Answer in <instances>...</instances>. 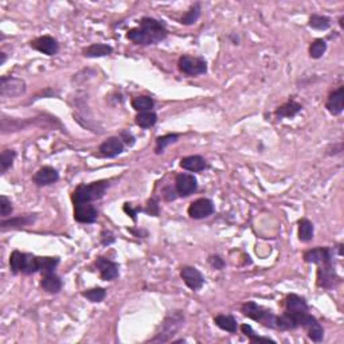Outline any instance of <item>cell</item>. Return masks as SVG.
I'll use <instances>...</instances> for the list:
<instances>
[{
	"instance_id": "6da1fadb",
	"label": "cell",
	"mask_w": 344,
	"mask_h": 344,
	"mask_svg": "<svg viewBox=\"0 0 344 344\" xmlns=\"http://www.w3.org/2000/svg\"><path fill=\"white\" fill-rule=\"evenodd\" d=\"M167 36V30L164 24L153 18H143L140 20V27L132 28L127 34V38L133 43L148 46L156 44Z\"/></svg>"
},
{
	"instance_id": "7a4b0ae2",
	"label": "cell",
	"mask_w": 344,
	"mask_h": 344,
	"mask_svg": "<svg viewBox=\"0 0 344 344\" xmlns=\"http://www.w3.org/2000/svg\"><path fill=\"white\" fill-rule=\"evenodd\" d=\"M109 183L105 180L94 182L90 184H81L73 192V202L74 203H90L92 200L101 199L108 190Z\"/></svg>"
},
{
	"instance_id": "3957f363",
	"label": "cell",
	"mask_w": 344,
	"mask_h": 344,
	"mask_svg": "<svg viewBox=\"0 0 344 344\" xmlns=\"http://www.w3.org/2000/svg\"><path fill=\"white\" fill-rule=\"evenodd\" d=\"M242 312H244L245 316H248L252 320L260 321V323H262V324L269 327V328H276L277 316H274L270 311H266L261 305L256 304L253 301L245 303L242 305Z\"/></svg>"
},
{
	"instance_id": "277c9868",
	"label": "cell",
	"mask_w": 344,
	"mask_h": 344,
	"mask_svg": "<svg viewBox=\"0 0 344 344\" xmlns=\"http://www.w3.org/2000/svg\"><path fill=\"white\" fill-rule=\"evenodd\" d=\"M178 66H179L180 72L188 77L200 76V74H204V73L207 72V64L200 56H180Z\"/></svg>"
},
{
	"instance_id": "5b68a950",
	"label": "cell",
	"mask_w": 344,
	"mask_h": 344,
	"mask_svg": "<svg viewBox=\"0 0 344 344\" xmlns=\"http://www.w3.org/2000/svg\"><path fill=\"white\" fill-rule=\"evenodd\" d=\"M184 317L180 312H175L174 315L168 316L161 325V331L156 335V337L152 341H167L171 336H174L176 331L183 325Z\"/></svg>"
},
{
	"instance_id": "8992f818",
	"label": "cell",
	"mask_w": 344,
	"mask_h": 344,
	"mask_svg": "<svg viewBox=\"0 0 344 344\" xmlns=\"http://www.w3.org/2000/svg\"><path fill=\"white\" fill-rule=\"evenodd\" d=\"M285 312L295 317L299 325H300L303 316L305 313H308V305H307L303 297L297 296V295H289L285 299Z\"/></svg>"
},
{
	"instance_id": "52a82bcc",
	"label": "cell",
	"mask_w": 344,
	"mask_h": 344,
	"mask_svg": "<svg viewBox=\"0 0 344 344\" xmlns=\"http://www.w3.org/2000/svg\"><path fill=\"white\" fill-rule=\"evenodd\" d=\"M26 92L24 81L14 77H2L0 80V94L3 97H19Z\"/></svg>"
},
{
	"instance_id": "ba28073f",
	"label": "cell",
	"mask_w": 344,
	"mask_h": 344,
	"mask_svg": "<svg viewBox=\"0 0 344 344\" xmlns=\"http://www.w3.org/2000/svg\"><path fill=\"white\" fill-rule=\"evenodd\" d=\"M340 282V278L331 264H323L317 269V285L324 289H331Z\"/></svg>"
},
{
	"instance_id": "9c48e42d",
	"label": "cell",
	"mask_w": 344,
	"mask_h": 344,
	"mask_svg": "<svg viewBox=\"0 0 344 344\" xmlns=\"http://www.w3.org/2000/svg\"><path fill=\"white\" fill-rule=\"evenodd\" d=\"M175 188L179 196H190L198 190V180L190 174H179L175 179Z\"/></svg>"
},
{
	"instance_id": "30bf717a",
	"label": "cell",
	"mask_w": 344,
	"mask_h": 344,
	"mask_svg": "<svg viewBox=\"0 0 344 344\" xmlns=\"http://www.w3.org/2000/svg\"><path fill=\"white\" fill-rule=\"evenodd\" d=\"M301 327H304L307 333H308L309 339L312 341H316V343H320L324 337V329L321 327V324L319 321L309 313H305L303 319L300 321Z\"/></svg>"
},
{
	"instance_id": "8fae6325",
	"label": "cell",
	"mask_w": 344,
	"mask_h": 344,
	"mask_svg": "<svg viewBox=\"0 0 344 344\" xmlns=\"http://www.w3.org/2000/svg\"><path fill=\"white\" fill-rule=\"evenodd\" d=\"M214 212V203L210 199L206 198H200L192 202L188 207V215L194 218V219H203L207 218Z\"/></svg>"
},
{
	"instance_id": "7c38bea8",
	"label": "cell",
	"mask_w": 344,
	"mask_h": 344,
	"mask_svg": "<svg viewBox=\"0 0 344 344\" xmlns=\"http://www.w3.org/2000/svg\"><path fill=\"white\" fill-rule=\"evenodd\" d=\"M98 211L90 203H74V219L81 223L96 222Z\"/></svg>"
},
{
	"instance_id": "4fadbf2b",
	"label": "cell",
	"mask_w": 344,
	"mask_h": 344,
	"mask_svg": "<svg viewBox=\"0 0 344 344\" xmlns=\"http://www.w3.org/2000/svg\"><path fill=\"white\" fill-rule=\"evenodd\" d=\"M180 276L183 278L184 284L187 285L190 289H192V291H199L204 284V278L202 276V273L196 268H192V266H184V268H182Z\"/></svg>"
},
{
	"instance_id": "5bb4252c",
	"label": "cell",
	"mask_w": 344,
	"mask_h": 344,
	"mask_svg": "<svg viewBox=\"0 0 344 344\" xmlns=\"http://www.w3.org/2000/svg\"><path fill=\"white\" fill-rule=\"evenodd\" d=\"M31 47L38 50V51L43 52L46 55H55L58 50H60L58 42L50 35H43L34 39L31 42Z\"/></svg>"
},
{
	"instance_id": "9a60e30c",
	"label": "cell",
	"mask_w": 344,
	"mask_h": 344,
	"mask_svg": "<svg viewBox=\"0 0 344 344\" xmlns=\"http://www.w3.org/2000/svg\"><path fill=\"white\" fill-rule=\"evenodd\" d=\"M304 261L308 264H331L332 262V254L328 248H316L311 249L304 253Z\"/></svg>"
},
{
	"instance_id": "2e32d148",
	"label": "cell",
	"mask_w": 344,
	"mask_h": 344,
	"mask_svg": "<svg viewBox=\"0 0 344 344\" xmlns=\"http://www.w3.org/2000/svg\"><path fill=\"white\" fill-rule=\"evenodd\" d=\"M96 266L100 270L102 280L112 281L119 276V265L116 262H113V261L108 260V258H104V257L97 258Z\"/></svg>"
},
{
	"instance_id": "e0dca14e",
	"label": "cell",
	"mask_w": 344,
	"mask_h": 344,
	"mask_svg": "<svg viewBox=\"0 0 344 344\" xmlns=\"http://www.w3.org/2000/svg\"><path fill=\"white\" fill-rule=\"evenodd\" d=\"M124 151V143L120 137H109L100 145V153L106 157H116Z\"/></svg>"
},
{
	"instance_id": "ac0fdd59",
	"label": "cell",
	"mask_w": 344,
	"mask_h": 344,
	"mask_svg": "<svg viewBox=\"0 0 344 344\" xmlns=\"http://www.w3.org/2000/svg\"><path fill=\"white\" fill-rule=\"evenodd\" d=\"M325 108L328 110L331 114L333 116H337L343 112L344 109V88L340 86L339 89H336L335 92L331 93L328 97V101L325 104Z\"/></svg>"
},
{
	"instance_id": "d6986e66",
	"label": "cell",
	"mask_w": 344,
	"mask_h": 344,
	"mask_svg": "<svg viewBox=\"0 0 344 344\" xmlns=\"http://www.w3.org/2000/svg\"><path fill=\"white\" fill-rule=\"evenodd\" d=\"M58 179H60L58 171L55 168H52V167H42V168L36 171V174L32 178L34 183L36 186H39V187L55 183Z\"/></svg>"
},
{
	"instance_id": "ffe728a7",
	"label": "cell",
	"mask_w": 344,
	"mask_h": 344,
	"mask_svg": "<svg viewBox=\"0 0 344 344\" xmlns=\"http://www.w3.org/2000/svg\"><path fill=\"white\" fill-rule=\"evenodd\" d=\"M180 167L187 171L200 172L206 168V160L199 155H192V156L183 157L180 160Z\"/></svg>"
},
{
	"instance_id": "44dd1931",
	"label": "cell",
	"mask_w": 344,
	"mask_h": 344,
	"mask_svg": "<svg viewBox=\"0 0 344 344\" xmlns=\"http://www.w3.org/2000/svg\"><path fill=\"white\" fill-rule=\"evenodd\" d=\"M40 286L47 293H58L62 288V281L54 273H48V274H43L42 277Z\"/></svg>"
},
{
	"instance_id": "7402d4cb",
	"label": "cell",
	"mask_w": 344,
	"mask_h": 344,
	"mask_svg": "<svg viewBox=\"0 0 344 344\" xmlns=\"http://www.w3.org/2000/svg\"><path fill=\"white\" fill-rule=\"evenodd\" d=\"M113 48L109 44L94 43L84 50V55L88 58H97V56H106L112 54Z\"/></svg>"
},
{
	"instance_id": "603a6c76",
	"label": "cell",
	"mask_w": 344,
	"mask_h": 344,
	"mask_svg": "<svg viewBox=\"0 0 344 344\" xmlns=\"http://www.w3.org/2000/svg\"><path fill=\"white\" fill-rule=\"evenodd\" d=\"M301 109H303V106H301L299 102H296V101H288L286 104L281 105L280 108L277 109L276 110V116L277 117H295L297 114V113L300 112Z\"/></svg>"
},
{
	"instance_id": "cb8c5ba5",
	"label": "cell",
	"mask_w": 344,
	"mask_h": 344,
	"mask_svg": "<svg viewBox=\"0 0 344 344\" xmlns=\"http://www.w3.org/2000/svg\"><path fill=\"white\" fill-rule=\"evenodd\" d=\"M214 323H215L220 329L227 331L230 333H236L238 325H237L236 319L233 316H227V315H218L214 317Z\"/></svg>"
},
{
	"instance_id": "d4e9b609",
	"label": "cell",
	"mask_w": 344,
	"mask_h": 344,
	"mask_svg": "<svg viewBox=\"0 0 344 344\" xmlns=\"http://www.w3.org/2000/svg\"><path fill=\"white\" fill-rule=\"evenodd\" d=\"M60 264V260L56 257H38V272L42 274L54 273V269Z\"/></svg>"
},
{
	"instance_id": "484cf974",
	"label": "cell",
	"mask_w": 344,
	"mask_h": 344,
	"mask_svg": "<svg viewBox=\"0 0 344 344\" xmlns=\"http://www.w3.org/2000/svg\"><path fill=\"white\" fill-rule=\"evenodd\" d=\"M313 238V224L311 220L303 219L299 220V240L301 242H309Z\"/></svg>"
},
{
	"instance_id": "4316f807",
	"label": "cell",
	"mask_w": 344,
	"mask_h": 344,
	"mask_svg": "<svg viewBox=\"0 0 344 344\" xmlns=\"http://www.w3.org/2000/svg\"><path fill=\"white\" fill-rule=\"evenodd\" d=\"M34 220H35V216L31 215L18 216V218L3 220V222H2V228L6 230V228L8 227H24V226H28V224L34 223Z\"/></svg>"
},
{
	"instance_id": "83f0119b",
	"label": "cell",
	"mask_w": 344,
	"mask_h": 344,
	"mask_svg": "<svg viewBox=\"0 0 344 344\" xmlns=\"http://www.w3.org/2000/svg\"><path fill=\"white\" fill-rule=\"evenodd\" d=\"M24 261H26V254L24 253H20L19 250L12 252L11 257H10V268H11V272L14 274L23 272Z\"/></svg>"
},
{
	"instance_id": "f1b7e54d",
	"label": "cell",
	"mask_w": 344,
	"mask_h": 344,
	"mask_svg": "<svg viewBox=\"0 0 344 344\" xmlns=\"http://www.w3.org/2000/svg\"><path fill=\"white\" fill-rule=\"evenodd\" d=\"M132 106L137 112H147V110H152L155 102L148 96H137L132 100Z\"/></svg>"
},
{
	"instance_id": "f546056e",
	"label": "cell",
	"mask_w": 344,
	"mask_h": 344,
	"mask_svg": "<svg viewBox=\"0 0 344 344\" xmlns=\"http://www.w3.org/2000/svg\"><path fill=\"white\" fill-rule=\"evenodd\" d=\"M157 116L156 113L152 110H147V112H139L136 116V124L141 128H149L152 125L156 124Z\"/></svg>"
},
{
	"instance_id": "4dcf8cb0",
	"label": "cell",
	"mask_w": 344,
	"mask_h": 344,
	"mask_svg": "<svg viewBox=\"0 0 344 344\" xmlns=\"http://www.w3.org/2000/svg\"><path fill=\"white\" fill-rule=\"evenodd\" d=\"M178 139H179V135H176V133H169V135H165V136L157 137L155 153H157V155H159V153H163L164 152V149L167 148L168 145L176 143Z\"/></svg>"
},
{
	"instance_id": "1f68e13d",
	"label": "cell",
	"mask_w": 344,
	"mask_h": 344,
	"mask_svg": "<svg viewBox=\"0 0 344 344\" xmlns=\"http://www.w3.org/2000/svg\"><path fill=\"white\" fill-rule=\"evenodd\" d=\"M331 26V19L323 15H312L309 18V27L313 30H327Z\"/></svg>"
},
{
	"instance_id": "d6a6232c",
	"label": "cell",
	"mask_w": 344,
	"mask_h": 344,
	"mask_svg": "<svg viewBox=\"0 0 344 344\" xmlns=\"http://www.w3.org/2000/svg\"><path fill=\"white\" fill-rule=\"evenodd\" d=\"M325 51H327V43L323 39L313 40L311 46H309V55L315 58V60L321 58V56L324 55Z\"/></svg>"
},
{
	"instance_id": "836d02e7",
	"label": "cell",
	"mask_w": 344,
	"mask_h": 344,
	"mask_svg": "<svg viewBox=\"0 0 344 344\" xmlns=\"http://www.w3.org/2000/svg\"><path fill=\"white\" fill-rule=\"evenodd\" d=\"M199 16H200V4L196 3V4H194V6H192V7L186 12V15L182 18V23L187 24V26L194 24L196 20L199 19Z\"/></svg>"
},
{
	"instance_id": "e575fe53",
	"label": "cell",
	"mask_w": 344,
	"mask_h": 344,
	"mask_svg": "<svg viewBox=\"0 0 344 344\" xmlns=\"http://www.w3.org/2000/svg\"><path fill=\"white\" fill-rule=\"evenodd\" d=\"M15 156V151H12V149H6V151L2 152V155H0V168H2V174H4V172L11 167Z\"/></svg>"
},
{
	"instance_id": "d590c367",
	"label": "cell",
	"mask_w": 344,
	"mask_h": 344,
	"mask_svg": "<svg viewBox=\"0 0 344 344\" xmlns=\"http://www.w3.org/2000/svg\"><path fill=\"white\" fill-rule=\"evenodd\" d=\"M82 296L86 297L89 301L92 303H101L104 300L105 296H106V292H105L104 288H93V289H88L82 293Z\"/></svg>"
},
{
	"instance_id": "8d00e7d4",
	"label": "cell",
	"mask_w": 344,
	"mask_h": 344,
	"mask_svg": "<svg viewBox=\"0 0 344 344\" xmlns=\"http://www.w3.org/2000/svg\"><path fill=\"white\" fill-rule=\"evenodd\" d=\"M241 331L245 333V336L249 337V340L253 341V343H258V341H266V343H274V340H272V339H269V337H262V336H258L254 331H253V328L250 327L249 324H242L241 325Z\"/></svg>"
},
{
	"instance_id": "74e56055",
	"label": "cell",
	"mask_w": 344,
	"mask_h": 344,
	"mask_svg": "<svg viewBox=\"0 0 344 344\" xmlns=\"http://www.w3.org/2000/svg\"><path fill=\"white\" fill-rule=\"evenodd\" d=\"M38 272V257L32 256V254H26V261H24V274H32V273Z\"/></svg>"
},
{
	"instance_id": "f35d334b",
	"label": "cell",
	"mask_w": 344,
	"mask_h": 344,
	"mask_svg": "<svg viewBox=\"0 0 344 344\" xmlns=\"http://www.w3.org/2000/svg\"><path fill=\"white\" fill-rule=\"evenodd\" d=\"M11 212H12L11 202H10L4 195L0 196V214H2V216L6 218V216L11 215Z\"/></svg>"
},
{
	"instance_id": "ab89813d",
	"label": "cell",
	"mask_w": 344,
	"mask_h": 344,
	"mask_svg": "<svg viewBox=\"0 0 344 344\" xmlns=\"http://www.w3.org/2000/svg\"><path fill=\"white\" fill-rule=\"evenodd\" d=\"M145 212H148L149 215H159V200L152 198L151 200H148V204H147V208H145Z\"/></svg>"
},
{
	"instance_id": "60d3db41",
	"label": "cell",
	"mask_w": 344,
	"mask_h": 344,
	"mask_svg": "<svg viewBox=\"0 0 344 344\" xmlns=\"http://www.w3.org/2000/svg\"><path fill=\"white\" fill-rule=\"evenodd\" d=\"M208 264L216 270H222L224 268V261L219 256H210L208 257Z\"/></svg>"
},
{
	"instance_id": "b9f144b4",
	"label": "cell",
	"mask_w": 344,
	"mask_h": 344,
	"mask_svg": "<svg viewBox=\"0 0 344 344\" xmlns=\"http://www.w3.org/2000/svg\"><path fill=\"white\" fill-rule=\"evenodd\" d=\"M140 208H136V210H133L132 206L129 203H125L124 204V211L128 214V215H131V218H132L133 220H136V212L139 211Z\"/></svg>"
},
{
	"instance_id": "7bdbcfd3",
	"label": "cell",
	"mask_w": 344,
	"mask_h": 344,
	"mask_svg": "<svg viewBox=\"0 0 344 344\" xmlns=\"http://www.w3.org/2000/svg\"><path fill=\"white\" fill-rule=\"evenodd\" d=\"M120 139H121V140H124L125 143H127V144H128V145H132L133 143H135V137H133L132 135H131V133L125 132V131H123V132H121V137H120Z\"/></svg>"
},
{
	"instance_id": "ee69618b",
	"label": "cell",
	"mask_w": 344,
	"mask_h": 344,
	"mask_svg": "<svg viewBox=\"0 0 344 344\" xmlns=\"http://www.w3.org/2000/svg\"><path fill=\"white\" fill-rule=\"evenodd\" d=\"M178 196V192L176 191H174L172 188H165L164 190V198L167 200H174Z\"/></svg>"
},
{
	"instance_id": "f6af8a7d",
	"label": "cell",
	"mask_w": 344,
	"mask_h": 344,
	"mask_svg": "<svg viewBox=\"0 0 344 344\" xmlns=\"http://www.w3.org/2000/svg\"><path fill=\"white\" fill-rule=\"evenodd\" d=\"M0 55H2V61H0V65H4V62H6V54H4V52H2Z\"/></svg>"
}]
</instances>
